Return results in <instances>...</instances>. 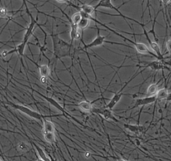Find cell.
I'll list each match as a JSON object with an SVG mask.
<instances>
[{"mask_svg": "<svg viewBox=\"0 0 171 161\" xmlns=\"http://www.w3.org/2000/svg\"><path fill=\"white\" fill-rule=\"evenodd\" d=\"M53 46H54V54L57 59H60L64 56H70L71 44L64 41L63 39L58 37L57 35H51Z\"/></svg>", "mask_w": 171, "mask_h": 161, "instance_id": "6da1fadb", "label": "cell"}, {"mask_svg": "<svg viewBox=\"0 0 171 161\" xmlns=\"http://www.w3.org/2000/svg\"><path fill=\"white\" fill-rule=\"evenodd\" d=\"M8 104L10 105L13 108L16 109L18 111H19V112L25 113V114H26V115L29 116V117H30L31 118L35 119V120H38V121H42V122H43V120H45L46 118L58 117V116H60V115H43L41 113L36 112V111L33 110V109L29 108L27 107V106L21 105V104H16V103H13V102H8Z\"/></svg>", "mask_w": 171, "mask_h": 161, "instance_id": "7a4b0ae2", "label": "cell"}, {"mask_svg": "<svg viewBox=\"0 0 171 161\" xmlns=\"http://www.w3.org/2000/svg\"><path fill=\"white\" fill-rule=\"evenodd\" d=\"M137 75H138V74L136 73L135 75H134V76H133V77H131L129 80H128V81H127V82H126L125 85H124V86H123V87L121 88V90H120V91H117L116 93H114V95L112 96V98H111V99L109 100L108 103L107 105L105 106V108H108V109H110V110H112V109L115 108L116 105H117V104H118V103L120 102V100H121V98H122V96L124 95V93H122V90H123V89H124V88L127 87V85L128 84L130 81L133 80L134 77H136Z\"/></svg>", "mask_w": 171, "mask_h": 161, "instance_id": "3957f363", "label": "cell"}, {"mask_svg": "<svg viewBox=\"0 0 171 161\" xmlns=\"http://www.w3.org/2000/svg\"><path fill=\"white\" fill-rule=\"evenodd\" d=\"M99 7H102V8H107V9H114V10L116 11V12H118V15L117 16H121V17H122L123 19H128V20H131V21H133L135 22V23H137V24H139V25H143V24H142V23H140V22L137 21V20H135V19H131V18H128L127 17V16H125V15H123V14L120 12V10H119L118 8L115 7L113 4H112V3L111 2V1H109V0H103V1H100L99 3H98L97 5H95L94 8L95 9H96V11H97V9Z\"/></svg>", "mask_w": 171, "mask_h": 161, "instance_id": "277c9868", "label": "cell"}, {"mask_svg": "<svg viewBox=\"0 0 171 161\" xmlns=\"http://www.w3.org/2000/svg\"><path fill=\"white\" fill-rule=\"evenodd\" d=\"M35 91V92H36V93H37V94L39 95V96H40L41 98H44V99L46 100V102H49L50 104V105L52 106V107H54V108H56L57 109V110H59L60 112H62V113H63V114H64V115H65V116H68L69 118H70L74 119L75 121H77V123H79V122L77 121V119L75 118H73L72 116L70 115V113H69V112H67V110H66V109L64 108H63L62 106L60 105V104L59 102H57V101H56V99H54V98H50V97H47V96H45V95H44V94H42L41 92H39L38 91Z\"/></svg>", "mask_w": 171, "mask_h": 161, "instance_id": "5b68a950", "label": "cell"}, {"mask_svg": "<svg viewBox=\"0 0 171 161\" xmlns=\"http://www.w3.org/2000/svg\"><path fill=\"white\" fill-rule=\"evenodd\" d=\"M27 11H28V14L29 15V17L31 19V21L29 23V25L28 27H27L26 29H25L24 39H23V41H22V42L25 43L26 45L28 44L29 39L30 37L33 35V33H34V30H35V26H36V25H38V16L36 17V19H34V18L31 16V14H29V12L28 9H27Z\"/></svg>", "mask_w": 171, "mask_h": 161, "instance_id": "8992f818", "label": "cell"}, {"mask_svg": "<svg viewBox=\"0 0 171 161\" xmlns=\"http://www.w3.org/2000/svg\"><path fill=\"white\" fill-rule=\"evenodd\" d=\"M128 41H129L130 43H132L133 46H134V47H135V49H136L137 52L138 53H139L141 55H149V56H154L158 60H159V58L158 57L157 55L154 52H153V51H151L149 49V47H148L145 44L141 42H134V41L131 40V39H129Z\"/></svg>", "mask_w": 171, "mask_h": 161, "instance_id": "52a82bcc", "label": "cell"}, {"mask_svg": "<svg viewBox=\"0 0 171 161\" xmlns=\"http://www.w3.org/2000/svg\"><path fill=\"white\" fill-rule=\"evenodd\" d=\"M104 43H108V40H106V37L105 36L100 35V29H97V37L91 43H89L87 45H85L83 48L80 49V50H86L87 51L88 49H91L93 47L101 46Z\"/></svg>", "mask_w": 171, "mask_h": 161, "instance_id": "ba28073f", "label": "cell"}, {"mask_svg": "<svg viewBox=\"0 0 171 161\" xmlns=\"http://www.w3.org/2000/svg\"><path fill=\"white\" fill-rule=\"evenodd\" d=\"M92 112H97L98 114H100V115L104 119L106 120H108V121H114L116 123H118L119 120L118 119H117L114 117L113 115V113H112V110H110V109H108V108H103V109H94L92 110Z\"/></svg>", "mask_w": 171, "mask_h": 161, "instance_id": "9c48e42d", "label": "cell"}, {"mask_svg": "<svg viewBox=\"0 0 171 161\" xmlns=\"http://www.w3.org/2000/svg\"><path fill=\"white\" fill-rule=\"evenodd\" d=\"M157 101L156 100V97L154 96V97H146V98H138L135 100V102L134 104L132 107V109H135L137 108H139V107H143V106L146 105H149V104H152Z\"/></svg>", "mask_w": 171, "mask_h": 161, "instance_id": "30bf717a", "label": "cell"}, {"mask_svg": "<svg viewBox=\"0 0 171 161\" xmlns=\"http://www.w3.org/2000/svg\"><path fill=\"white\" fill-rule=\"evenodd\" d=\"M143 67H144V69L143 70H146L147 68H149L151 70H169V68L167 67L166 66H164L163 62L161 60H154V61H151L149 63H146Z\"/></svg>", "mask_w": 171, "mask_h": 161, "instance_id": "8fae6325", "label": "cell"}, {"mask_svg": "<svg viewBox=\"0 0 171 161\" xmlns=\"http://www.w3.org/2000/svg\"><path fill=\"white\" fill-rule=\"evenodd\" d=\"M80 12L82 14L87 15L89 17L93 18V15L96 13V9L93 5L87 4H82L80 6Z\"/></svg>", "mask_w": 171, "mask_h": 161, "instance_id": "7c38bea8", "label": "cell"}, {"mask_svg": "<svg viewBox=\"0 0 171 161\" xmlns=\"http://www.w3.org/2000/svg\"><path fill=\"white\" fill-rule=\"evenodd\" d=\"M70 44L72 45L75 40H78L80 38V29H78L77 25H74L70 24Z\"/></svg>", "mask_w": 171, "mask_h": 161, "instance_id": "4fadbf2b", "label": "cell"}, {"mask_svg": "<svg viewBox=\"0 0 171 161\" xmlns=\"http://www.w3.org/2000/svg\"><path fill=\"white\" fill-rule=\"evenodd\" d=\"M123 127L126 129L130 131L131 133H135V134H139L143 133L144 130V127L141 125H134V124H129V123H123Z\"/></svg>", "mask_w": 171, "mask_h": 161, "instance_id": "5bb4252c", "label": "cell"}, {"mask_svg": "<svg viewBox=\"0 0 171 161\" xmlns=\"http://www.w3.org/2000/svg\"><path fill=\"white\" fill-rule=\"evenodd\" d=\"M92 103H93V102H88V101H82V102H79L77 106L82 111V112L89 113V112H92V110H93Z\"/></svg>", "mask_w": 171, "mask_h": 161, "instance_id": "9a60e30c", "label": "cell"}, {"mask_svg": "<svg viewBox=\"0 0 171 161\" xmlns=\"http://www.w3.org/2000/svg\"><path fill=\"white\" fill-rule=\"evenodd\" d=\"M43 130H44V132L55 133L56 127L52 122H50V120H47V119H45V120H43Z\"/></svg>", "mask_w": 171, "mask_h": 161, "instance_id": "2e32d148", "label": "cell"}, {"mask_svg": "<svg viewBox=\"0 0 171 161\" xmlns=\"http://www.w3.org/2000/svg\"><path fill=\"white\" fill-rule=\"evenodd\" d=\"M169 93L168 89L166 87H164L159 89L155 97H156L157 101H163V100H167L168 98H169Z\"/></svg>", "mask_w": 171, "mask_h": 161, "instance_id": "e0dca14e", "label": "cell"}, {"mask_svg": "<svg viewBox=\"0 0 171 161\" xmlns=\"http://www.w3.org/2000/svg\"><path fill=\"white\" fill-rule=\"evenodd\" d=\"M40 77H49L50 75V68L48 65H39L38 66Z\"/></svg>", "mask_w": 171, "mask_h": 161, "instance_id": "ac0fdd59", "label": "cell"}, {"mask_svg": "<svg viewBox=\"0 0 171 161\" xmlns=\"http://www.w3.org/2000/svg\"><path fill=\"white\" fill-rule=\"evenodd\" d=\"M159 91V85L157 83H151L147 88V95L148 97H154Z\"/></svg>", "mask_w": 171, "mask_h": 161, "instance_id": "d6986e66", "label": "cell"}, {"mask_svg": "<svg viewBox=\"0 0 171 161\" xmlns=\"http://www.w3.org/2000/svg\"><path fill=\"white\" fill-rule=\"evenodd\" d=\"M43 135H44L45 140H46L48 144H53L56 143V134H55V133L44 132V133H43Z\"/></svg>", "mask_w": 171, "mask_h": 161, "instance_id": "ffe728a7", "label": "cell"}, {"mask_svg": "<svg viewBox=\"0 0 171 161\" xmlns=\"http://www.w3.org/2000/svg\"><path fill=\"white\" fill-rule=\"evenodd\" d=\"M81 19H82V16H81L80 12H77L72 15L71 19H69V20H70V24H72L74 25H78V24L81 20Z\"/></svg>", "mask_w": 171, "mask_h": 161, "instance_id": "44dd1931", "label": "cell"}, {"mask_svg": "<svg viewBox=\"0 0 171 161\" xmlns=\"http://www.w3.org/2000/svg\"><path fill=\"white\" fill-rule=\"evenodd\" d=\"M90 20H91V19H87V18H82L81 20L80 21V23H79L78 25H77L78 29L83 31L84 29H86L87 28H88V26L90 25V22H91Z\"/></svg>", "mask_w": 171, "mask_h": 161, "instance_id": "7402d4cb", "label": "cell"}, {"mask_svg": "<svg viewBox=\"0 0 171 161\" xmlns=\"http://www.w3.org/2000/svg\"><path fill=\"white\" fill-rule=\"evenodd\" d=\"M18 149L22 152H27L29 150V146L25 144V142H19L17 145Z\"/></svg>", "mask_w": 171, "mask_h": 161, "instance_id": "603a6c76", "label": "cell"}, {"mask_svg": "<svg viewBox=\"0 0 171 161\" xmlns=\"http://www.w3.org/2000/svg\"><path fill=\"white\" fill-rule=\"evenodd\" d=\"M8 15H9V11L7 9L4 7L0 8V18L5 19L8 17Z\"/></svg>", "mask_w": 171, "mask_h": 161, "instance_id": "cb8c5ba5", "label": "cell"}, {"mask_svg": "<svg viewBox=\"0 0 171 161\" xmlns=\"http://www.w3.org/2000/svg\"><path fill=\"white\" fill-rule=\"evenodd\" d=\"M166 49H167L168 52L171 54V39H168L166 42Z\"/></svg>", "mask_w": 171, "mask_h": 161, "instance_id": "d4e9b609", "label": "cell"}, {"mask_svg": "<svg viewBox=\"0 0 171 161\" xmlns=\"http://www.w3.org/2000/svg\"><path fill=\"white\" fill-rule=\"evenodd\" d=\"M39 80H40V82H41L42 84L46 85L48 82V77H40Z\"/></svg>", "mask_w": 171, "mask_h": 161, "instance_id": "484cf974", "label": "cell"}, {"mask_svg": "<svg viewBox=\"0 0 171 161\" xmlns=\"http://www.w3.org/2000/svg\"><path fill=\"white\" fill-rule=\"evenodd\" d=\"M91 156V154L89 152V151H87V152H85L84 153V157L87 158V159H88V158H90Z\"/></svg>", "mask_w": 171, "mask_h": 161, "instance_id": "4316f807", "label": "cell"}, {"mask_svg": "<svg viewBox=\"0 0 171 161\" xmlns=\"http://www.w3.org/2000/svg\"><path fill=\"white\" fill-rule=\"evenodd\" d=\"M36 161H45V160H44V159H42L41 158L38 157L37 158V159H36Z\"/></svg>", "mask_w": 171, "mask_h": 161, "instance_id": "83f0119b", "label": "cell"}, {"mask_svg": "<svg viewBox=\"0 0 171 161\" xmlns=\"http://www.w3.org/2000/svg\"><path fill=\"white\" fill-rule=\"evenodd\" d=\"M117 161H128V160H125V159H118Z\"/></svg>", "mask_w": 171, "mask_h": 161, "instance_id": "f1b7e54d", "label": "cell"}, {"mask_svg": "<svg viewBox=\"0 0 171 161\" xmlns=\"http://www.w3.org/2000/svg\"><path fill=\"white\" fill-rule=\"evenodd\" d=\"M0 161H3V160H2V159H0Z\"/></svg>", "mask_w": 171, "mask_h": 161, "instance_id": "f546056e", "label": "cell"}, {"mask_svg": "<svg viewBox=\"0 0 171 161\" xmlns=\"http://www.w3.org/2000/svg\"><path fill=\"white\" fill-rule=\"evenodd\" d=\"M170 74H171V73H170Z\"/></svg>", "mask_w": 171, "mask_h": 161, "instance_id": "4dcf8cb0", "label": "cell"}]
</instances>
